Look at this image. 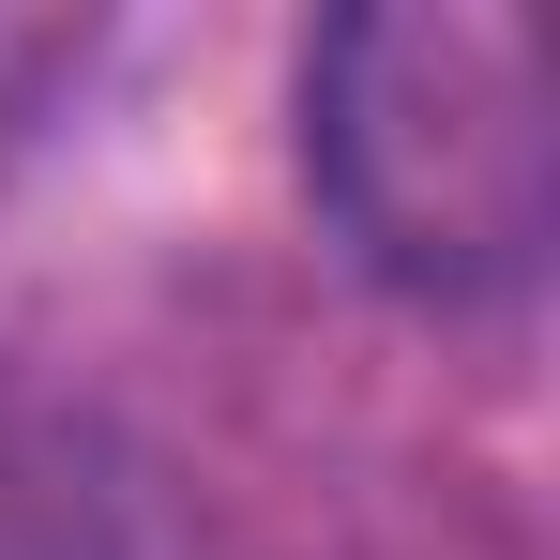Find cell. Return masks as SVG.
Returning <instances> with one entry per match:
<instances>
[{"instance_id": "obj_1", "label": "cell", "mask_w": 560, "mask_h": 560, "mask_svg": "<svg viewBox=\"0 0 560 560\" xmlns=\"http://www.w3.org/2000/svg\"><path fill=\"white\" fill-rule=\"evenodd\" d=\"M303 183L409 303H515L560 243V61L515 0H349L303 46Z\"/></svg>"}, {"instance_id": "obj_2", "label": "cell", "mask_w": 560, "mask_h": 560, "mask_svg": "<svg viewBox=\"0 0 560 560\" xmlns=\"http://www.w3.org/2000/svg\"><path fill=\"white\" fill-rule=\"evenodd\" d=\"M15 61H31V31H0V77H15Z\"/></svg>"}]
</instances>
